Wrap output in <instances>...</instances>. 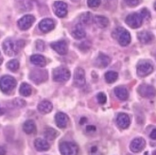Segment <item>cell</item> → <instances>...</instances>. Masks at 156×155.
I'll return each mask as SVG.
<instances>
[{
    "mask_svg": "<svg viewBox=\"0 0 156 155\" xmlns=\"http://www.w3.org/2000/svg\"><path fill=\"white\" fill-rule=\"evenodd\" d=\"M86 131H87L88 132H93L96 131V127H94V126H88V127H87V129H86Z\"/></svg>",
    "mask_w": 156,
    "mask_h": 155,
    "instance_id": "74e56055",
    "label": "cell"
},
{
    "mask_svg": "<svg viewBox=\"0 0 156 155\" xmlns=\"http://www.w3.org/2000/svg\"><path fill=\"white\" fill-rule=\"evenodd\" d=\"M30 78L34 83L40 84L48 79V73L47 71H44V70H33L30 73Z\"/></svg>",
    "mask_w": 156,
    "mask_h": 155,
    "instance_id": "9c48e42d",
    "label": "cell"
},
{
    "mask_svg": "<svg viewBox=\"0 0 156 155\" xmlns=\"http://www.w3.org/2000/svg\"><path fill=\"white\" fill-rule=\"evenodd\" d=\"M140 14L142 15L143 19H144V18H146V19H148V18L150 17V12H149L148 10H147V9H143V10L140 12Z\"/></svg>",
    "mask_w": 156,
    "mask_h": 155,
    "instance_id": "d590c367",
    "label": "cell"
},
{
    "mask_svg": "<svg viewBox=\"0 0 156 155\" xmlns=\"http://www.w3.org/2000/svg\"><path fill=\"white\" fill-rule=\"evenodd\" d=\"M116 123L118 125L119 128H121V129L125 130V129H128L131 124V119L129 115L125 113H120L118 114L117 115V118H116Z\"/></svg>",
    "mask_w": 156,
    "mask_h": 155,
    "instance_id": "9a60e30c",
    "label": "cell"
},
{
    "mask_svg": "<svg viewBox=\"0 0 156 155\" xmlns=\"http://www.w3.org/2000/svg\"><path fill=\"white\" fill-rule=\"evenodd\" d=\"M153 71V65L149 61H141L136 67L137 75L141 78L147 77Z\"/></svg>",
    "mask_w": 156,
    "mask_h": 155,
    "instance_id": "8992f818",
    "label": "cell"
},
{
    "mask_svg": "<svg viewBox=\"0 0 156 155\" xmlns=\"http://www.w3.org/2000/svg\"><path fill=\"white\" fill-rule=\"evenodd\" d=\"M86 83L85 72L81 67H77L74 72V83L78 87H82Z\"/></svg>",
    "mask_w": 156,
    "mask_h": 155,
    "instance_id": "30bf717a",
    "label": "cell"
},
{
    "mask_svg": "<svg viewBox=\"0 0 156 155\" xmlns=\"http://www.w3.org/2000/svg\"><path fill=\"white\" fill-rule=\"evenodd\" d=\"M126 23L127 25L131 26L133 29H137L141 26L142 23H143V17L140 13H131L126 17Z\"/></svg>",
    "mask_w": 156,
    "mask_h": 155,
    "instance_id": "52a82bcc",
    "label": "cell"
},
{
    "mask_svg": "<svg viewBox=\"0 0 156 155\" xmlns=\"http://www.w3.org/2000/svg\"><path fill=\"white\" fill-rule=\"evenodd\" d=\"M124 1L126 2V4H127L128 6L135 7V6H137V5H138V4L140 3L141 0H124Z\"/></svg>",
    "mask_w": 156,
    "mask_h": 155,
    "instance_id": "e575fe53",
    "label": "cell"
},
{
    "mask_svg": "<svg viewBox=\"0 0 156 155\" xmlns=\"http://www.w3.org/2000/svg\"><path fill=\"white\" fill-rule=\"evenodd\" d=\"M152 155H156V150H154V151L152 152Z\"/></svg>",
    "mask_w": 156,
    "mask_h": 155,
    "instance_id": "f6af8a7d",
    "label": "cell"
},
{
    "mask_svg": "<svg viewBox=\"0 0 156 155\" xmlns=\"http://www.w3.org/2000/svg\"><path fill=\"white\" fill-rule=\"evenodd\" d=\"M34 147L38 151H47L49 150L50 146L47 140H44L42 138H37L34 142Z\"/></svg>",
    "mask_w": 156,
    "mask_h": 155,
    "instance_id": "ffe728a7",
    "label": "cell"
},
{
    "mask_svg": "<svg viewBox=\"0 0 156 155\" xmlns=\"http://www.w3.org/2000/svg\"><path fill=\"white\" fill-rule=\"evenodd\" d=\"M72 35H73V37H74L75 39L80 40V39H83L85 37V36H86V32H85L84 29L82 28V26L80 24H78L75 26V29L73 30Z\"/></svg>",
    "mask_w": 156,
    "mask_h": 155,
    "instance_id": "603a6c76",
    "label": "cell"
},
{
    "mask_svg": "<svg viewBox=\"0 0 156 155\" xmlns=\"http://www.w3.org/2000/svg\"><path fill=\"white\" fill-rule=\"evenodd\" d=\"M60 151L62 155H78L79 147L73 142H62L60 144Z\"/></svg>",
    "mask_w": 156,
    "mask_h": 155,
    "instance_id": "5b68a950",
    "label": "cell"
},
{
    "mask_svg": "<svg viewBox=\"0 0 156 155\" xmlns=\"http://www.w3.org/2000/svg\"><path fill=\"white\" fill-rule=\"evenodd\" d=\"M34 21H35L34 16H32L30 14L25 15L21 18V19H19V21H18V26H19V28L23 30H27L32 26Z\"/></svg>",
    "mask_w": 156,
    "mask_h": 155,
    "instance_id": "7c38bea8",
    "label": "cell"
},
{
    "mask_svg": "<svg viewBox=\"0 0 156 155\" xmlns=\"http://www.w3.org/2000/svg\"><path fill=\"white\" fill-rule=\"evenodd\" d=\"M30 62L33 63L34 65L39 66V67H44L47 65V61H45V58L42 55H39V54H35V55H32L30 57Z\"/></svg>",
    "mask_w": 156,
    "mask_h": 155,
    "instance_id": "7402d4cb",
    "label": "cell"
},
{
    "mask_svg": "<svg viewBox=\"0 0 156 155\" xmlns=\"http://www.w3.org/2000/svg\"><path fill=\"white\" fill-rule=\"evenodd\" d=\"M137 92L138 94L146 98H152L156 95V90L153 86L149 84H141L137 88Z\"/></svg>",
    "mask_w": 156,
    "mask_h": 155,
    "instance_id": "ba28073f",
    "label": "cell"
},
{
    "mask_svg": "<svg viewBox=\"0 0 156 155\" xmlns=\"http://www.w3.org/2000/svg\"><path fill=\"white\" fill-rule=\"evenodd\" d=\"M58 132L56 130L52 129V128H48L47 130L44 131V137L48 140H54L56 139V137L58 136Z\"/></svg>",
    "mask_w": 156,
    "mask_h": 155,
    "instance_id": "83f0119b",
    "label": "cell"
},
{
    "mask_svg": "<svg viewBox=\"0 0 156 155\" xmlns=\"http://www.w3.org/2000/svg\"><path fill=\"white\" fill-rule=\"evenodd\" d=\"M114 37L122 47H127L131 43V34L123 28H117L113 33Z\"/></svg>",
    "mask_w": 156,
    "mask_h": 155,
    "instance_id": "7a4b0ae2",
    "label": "cell"
},
{
    "mask_svg": "<svg viewBox=\"0 0 156 155\" xmlns=\"http://www.w3.org/2000/svg\"><path fill=\"white\" fill-rule=\"evenodd\" d=\"M154 9H155V11H156V2L154 3Z\"/></svg>",
    "mask_w": 156,
    "mask_h": 155,
    "instance_id": "bcb514c9",
    "label": "cell"
},
{
    "mask_svg": "<svg viewBox=\"0 0 156 155\" xmlns=\"http://www.w3.org/2000/svg\"><path fill=\"white\" fill-rule=\"evenodd\" d=\"M53 11L58 17L63 18L67 14V5L62 1H56L53 4Z\"/></svg>",
    "mask_w": 156,
    "mask_h": 155,
    "instance_id": "8fae6325",
    "label": "cell"
},
{
    "mask_svg": "<svg viewBox=\"0 0 156 155\" xmlns=\"http://www.w3.org/2000/svg\"><path fill=\"white\" fill-rule=\"evenodd\" d=\"M110 62H111V58H110L109 56L105 55V54L103 53H99L98 58L96 59V65L99 68H105L107 67Z\"/></svg>",
    "mask_w": 156,
    "mask_h": 155,
    "instance_id": "e0dca14e",
    "label": "cell"
},
{
    "mask_svg": "<svg viewBox=\"0 0 156 155\" xmlns=\"http://www.w3.org/2000/svg\"><path fill=\"white\" fill-rule=\"evenodd\" d=\"M145 147H146V141L141 137L134 138L130 144V150L133 153H137V152L142 151Z\"/></svg>",
    "mask_w": 156,
    "mask_h": 155,
    "instance_id": "4fadbf2b",
    "label": "cell"
},
{
    "mask_svg": "<svg viewBox=\"0 0 156 155\" xmlns=\"http://www.w3.org/2000/svg\"><path fill=\"white\" fill-rule=\"evenodd\" d=\"M36 47H37V48L39 49V50H44V42H42V41H37V43H36Z\"/></svg>",
    "mask_w": 156,
    "mask_h": 155,
    "instance_id": "8d00e7d4",
    "label": "cell"
},
{
    "mask_svg": "<svg viewBox=\"0 0 156 155\" xmlns=\"http://www.w3.org/2000/svg\"><path fill=\"white\" fill-rule=\"evenodd\" d=\"M71 74L68 68L66 67H58L56 69H54L53 71V79L57 83H63V81H66L69 79Z\"/></svg>",
    "mask_w": 156,
    "mask_h": 155,
    "instance_id": "277c9868",
    "label": "cell"
},
{
    "mask_svg": "<svg viewBox=\"0 0 156 155\" xmlns=\"http://www.w3.org/2000/svg\"><path fill=\"white\" fill-rule=\"evenodd\" d=\"M2 62H3V59H2L1 55H0V65H1V63H2Z\"/></svg>",
    "mask_w": 156,
    "mask_h": 155,
    "instance_id": "7bdbcfd3",
    "label": "cell"
},
{
    "mask_svg": "<svg viewBox=\"0 0 156 155\" xmlns=\"http://www.w3.org/2000/svg\"><path fill=\"white\" fill-rule=\"evenodd\" d=\"M138 40L142 44H150L153 40V34L150 31H142L138 33Z\"/></svg>",
    "mask_w": 156,
    "mask_h": 155,
    "instance_id": "cb8c5ba5",
    "label": "cell"
},
{
    "mask_svg": "<svg viewBox=\"0 0 156 155\" xmlns=\"http://www.w3.org/2000/svg\"><path fill=\"white\" fill-rule=\"evenodd\" d=\"M114 92H115V96L120 100H127L128 98H129V91H128L127 88L124 86L115 87Z\"/></svg>",
    "mask_w": 156,
    "mask_h": 155,
    "instance_id": "d6986e66",
    "label": "cell"
},
{
    "mask_svg": "<svg viewBox=\"0 0 156 155\" xmlns=\"http://www.w3.org/2000/svg\"><path fill=\"white\" fill-rule=\"evenodd\" d=\"M101 1L100 0H87V5L90 8H98Z\"/></svg>",
    "mask_w": 156,
    "mask_h": 155,
    "instance_id": "836d02e7",
    "label": "cell"
},
{
    "mask_svg": "<svg viewBox=\"0 0 156 155\" xmlns=\"http://www.w3.org/2000/svg\"><path fill=\"white\" fill-rule=\"evenodd\" d=\"M25 42L22 40L13 41L12 39H7L3 43V49L6 55L8 56H14L15 54L19 52V50L24 47Z\"/></svg>",
    "mask_w": 156,
    "mask_h": 155,
    "instance_id": "6da1fadb",
    "label": "cell"
},
{
    "mask_svg": "<svg viewBox=\"0 0 156 155\" xmlns=\"http://www.w3.org/2000/svg\"><path fill=\"white\" fill-rule=\"evenodd\" d=\"M97 151H98L97 147H93V148H92V150H91V152H92V153H95V152H97Z\"/></svg>",
    "mask_w": 156,
    "mask_h": 155,
    "instance_id": "60d3db41",
    "label": "cell"
},
{
    "mask_svg": "<svg viewBox=\"0 0 156 155\" xmlns=\"http://www.w3.org/2000/svg\"><path fill=\"white\" fill-rule=\"evenodd\" d=\"M3 114H4V110H3L1 107H0V115H2Z\"/></svg>",
    "mask_w": 156,
    "mask_h": 155,
    "instance_id": "b9f144b4",
    "label": "cell"
},
{
    "mask_svg": "<svg viewBox=\"0 0 156 155\" xmlns=\"http://www.w3.org/2000/svg\"><path fill=\"white\" fill-rule=\"evenodd\" d=\"M94 21H95V24L99 26V28H101V29H104L106 28V26L109 25V20H108V18L104 17V16H100V15H97L95 16L94 18Z\"/></svg>",
    "mask_w": 156,
    "mask_h": 155,
    "instance_id": "484cf974",
    "label": "cell"
},
{
    "mask_svg": "<svg viewBox=\"0 0 156 155\" xmlns=\"http://www.w3.org/2000/svg\"><path fill=\"white\" fill-rule=\"evenodd\" d=\"M93 155H102V154L99 152H96V153H93Z\"/></svg>",
    "mask_w": 156,
    "mask_h": 155,
    "instance_id": "ee69618b",
    "label": "cell"
},
{
    "mask_svg": "<svg viewBox=\"0 0 156 155\" xmlns=\"http://www.w3.org/2000/svg\"><path fill=\"white\" fill-rule=\"evenodd\" d=\"M23 130L27 134H33L36 132V125L33 120H27L23 125Z\"/></svg>",
    "mask_w": 156,
    "mask_h": 155,
    "instance_id": "d4e9b609",
    "label": "cell"
},
{
    "mask_svg": "<svg viewBox=\"0 0 156 155\" xmlns=\"http://www.w3.org/2000/svg\"><path fill=\"white\" fill-rule=\"evenodd\" d=\"M97 99L99 104H105L107 101V97L104 93H98L97 96Z\"/></svg>",
    "mask_w": 156,
    "mask_h": 155,
    "instance_id": "d6a6232c",
    "label": "cell"
},
{
    "mask_svg": "<svg viewBox=\"0 0 156 155\" xmlns=\"http://www.w3.org/2000/svg\"><path fill=\"white\" fill-rule=\"evenodd\" d=\"M19 92L22 96L24 97H29L31 95V92H32V90H31V87L30 84H27L26 83H22L21 86H20V89H19Z\"/></svg>",
    "mask_w": 156,
    "mask_h": 155,
    "instance_id": "f1b7e54d",
    "label": "cell"
},
{
    "mask_svg": "<svg viewBox=\"0 0 156 155\" xmlns=\"http://www.w3.org/2000/svg\"><path fill=\"white\" fill-rule=\"evenodd\" d=\"M0 155H6V150L3 147H0Z\"/></svg>",
    "mask_w": 156,
    "mask_h": 155,
    "instance_id": "ab89813d",
    "label": "cell"
},
{
    "mask_svg": "<svg viewBox=\"0 0 156 155\" xmlns=\"http://www.w3.org/2000/svg\"><path fill=\"white\" fill-rule=\"evenodd\" d=\"M151 138L156 140V129H154V130L151 132Z\"/></svg>",
    "mask_w": 156,
    "mask_h": 155,
    "instance_id": "f35d334b",
    "label": "cell"
},
{
    "mask_svg": "<svg viewBox=\"0 0 156 155\" xmlns=\"http://www.w3.org/2000/svg\"><path fill=\"white\" fill-rule=\"evenodd\" d=\"M51 48L60 55H66L68 51V47L66 41H58L51 44Z\"/></svg>",
    "mask_w": 156,
    "mask_h": 155,
    "instance_id": "5bb4252c",
    "label": "cell"
},
{
    "mask_svg": "<svg viewBox=\"0 0 156 155\" xmlns=\"http://www.w3.org/2000/svg\"><path fill=\"white\" fill-rule=\"evenodd\" d=\"M54 28H55V22L52 19H50V18L43 19L39 24V29L41 30V31L44 33L51 31Z\"/></svg>",
    "mask_w": 156,
    "mask_h": 155,
    "instance_id": "2e32d148",
    "label": "cell"
},
{
    "mask_svg": "<svg viewBox=\"0 0 156 155\" xmlns=\"http://www.w3.org/2000/svg\"><path fill=\"white\" fill-rule=\"evenodd\" d=\"M118 78V74L115 71H108L105 74V80L108 83H114Z\"/></svg>",
    "mask_w": 156,
    "mask_h": 155,
    "instance_id": "4316f807",
    "label": "cell"
},
{
    "mask_svg": "<svg viewBox=\"0 0 156 155\" xmlns=\"http://www.w3.org/2000/svg\"><path fill=\"white\" fill-rule=\"evenodd\" d=\"M91 22H92V16H91L90 12H84V13L80 14V25L87 26Z\"/></svg>",
    "mask_w": 156,
    "mask_h": 155,
    "instance_id": "f546056e",
    "label": "cell"
},
{
    "mask_svg": "<svg viewBox=\"0 0 156 155\" xmlns=\"http://www.w3.org/2000/svg\"><path fill=\"white\" fill-rule=\"evenodd\" d=\"M7 67L11 71L15 72V71H17L18 69H19V62H18L17 60H11L10 62H8Z\"/></svg>",
    "mask_w": 156,
    "mask_h": 155,
    "instance_id": "4dcf8cb0",
    "label": "cell"
},
{
    "mask_svg": "<svg viewBox=\"0 0 156 155\" xmlns=\"http://www.w3.org/2000/svg\"><path fill=\"white\" fill-rule=\"evenodd\" d=\"M145 155H149V153H148V152H146V153H145Z\"/></svg>",
    "mask_w": 156,
    "mask_h": 155,
    "instance_id": "7dc6e473",
    "label": "cell"
},
{
    "mask_svg": "<svg viewBox=\"0 0 156 155\" xmlns=\"http://www.w3.org/2000/svg\"><path fill=\"white\" fill-rule=\"evenodd\" d=\"M52 109H53V105L48 100H43L38 105V111L44 114L50 113L52 111Z\"/></svg>",
    "mask_w": 156,
    "mask_h": 155,
    "instance_id": "44dd1931",
    "label": "cell"
},
{
    "mask_svg": "<svg viewBox=\"0 0 156 155\" xmlns=\"http://www.w3.org/2000/svg\"><path fill=\"white\" fill-rule=\"evenodd\" d=\"M16 85V80L13 77L5 75L0 78V90L3 93H10L14 89Z\"/></svg>",
    "mask_w": 156,
    "mask_h": 155,
    "instance_id": "3957f363",
    "label": "cell"
},
{
    "mask_svg": "<svg viewBox=\"0 0 156 155\" xmlns=\"http://www.w3.org/2000/svg\"><path fill=\"white\" fill-rule=\"evenodd\" d=\"M12 104L16 107H19V108H22L26 105V101L24 99L20 98V97H17L15 99H13V101H12Z\"/></svg>",
    "mask_w": 156,
    "mask_h": 155,
    "instance_id": "1f68e13d",
    "label": "cell"
},
{
    "mask_svg": "<svg viewBox=\"0 0 156 155\" xmlns=\"http://www.w3.org/2000/svg\"><path fill=\"white\" fill-rule=\"evenodd\" d=\"M55 121H56V124L59 128L63 129V128H66L67 126L69 119H68V116L66 114L58 113L56 115H55Z\"/></svg>",
    "mask_w": 156,
    "mask_h": 155,
    "instance_id": "ac0fdd59",
    "label": "cell"
}]
</instances>
